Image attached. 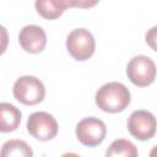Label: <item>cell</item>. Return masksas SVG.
I'll use <instances>...</instances> for the list:
<instances>
[{
  "label": "cell",
  "mask_w": 157,
  "mask_h": 157,
  "mask_svg": "<svg viewBox=\"0 0 157 157\" xmlns=\"http://www.w3.org/2000/svg\"><path fill=\"white\" fill-rule=\"evenodd\" d=\"M96 104L105 113L123 112L130 104L131 96L129 90L120 82H108L96 92Z\"/></svg>",
  "instance_id": "cell-1"
},
{
  "label": "cell",
  "mask_w": 157,
  "mask_h": 157,
  "mask_svg": "<svg viewBox=\"0 0 157 157\" xmlns=\"http://www.w3.org/2000/svg\"><path fill=\"white\" fill-rule=\"evenodd\" d=\"M13 97L25 105H34L40 103L45 96L43 82L31 75L18 77L12 87Z\"/></svg>",
  "instance_id": "cell-2"
},
{
  "label": "cell",
  "mask_w": 157,
  "mask_h": 157,
  "mask_svg": "<svg viewBox=\"0 0 157 157\" xmlns=\"http://www.w3.org/2000/svg\"><path fill=\"white\" fill-rule=\"evenodd\" d=\"M66 49L75 60L85 61L90 59L94 53V37L88 29L76 28L71 31L66 38Z\"/></svg>",
  "instance_id": "cell-3"
},
{
  "label": "cell",
  "mask_w": 157,
  "mask_h": 157,
  "mask_svg": "<svg viewBox=\"0 0 157 157\" xmlns=\"http://www.w3.org/2000/svg\"><path fill=\"white\" fill-rule=\"evenodd\" d=\"M156 64L146 55L134 56L126 66L128 78L137 87H146L151 85L156 78Z\"/></svg>",
  "instance_id": "cell-4"
},
{
  "label": "cell",
  "mask_w": 157,
  "mask_h": 157,
  "mask_svg": "<svg viewBox=\"0 0 157 157\" xmlns=\"http://www.w3.org/2000/svg\"><path fill=\"white\" fill-rule=\"evenodd\" d=\"M59 126L55 118L47 112H34L28 117L27 131L39 141H49L58 134Z\"/></svg>",
  "instance_id": "cell-5"
},
{
  "label": "cell",
  "mask_w": 157,
  "mask_h": 157,
  "mask_svg": "<svg viewBox=\"0 0 157 157\" xmlns=\"http://www.w3.org/2000/svg\"><path fill=\"white\" fill-rule=\"evenodd\" d=\"M128 130L135 139L146 141L155 136L157 131V120L148 110H135L128 119Z\"/></svg>",
  "instance_id": "cell-6"
},
{
  "label": "cell",
  "mask_w": 157,
  "mask_h": 157,
  "mask_svg": "<svg viewBox=\"0 0 157 157\" xmlns=\"http://www.w3.org/2000/svg\"><path fill=\"white\" fill-rule=\"evenodd\" d=\"M107 135L105 124L94 117H87L80 120L76 125V137L77 140L88 147H94L102 144Z\"/></svg>",
  "instance_id": "cell-7"
},
{
  "label": "cell",
  "mask_w": 157,
  "mask_h": 157,
  "mask_svg": "<svg viewBox=\"0 0 157 157\" xmlns=\"http://www.w3.org/2000/svg\"><path fill=\"white\" fill-rule=\"evenodd\" d=\"M18 42L25 52L37 54L44 50L47 45V34L42 27L28 25L20 31Z\"/></svg>",
  "instance_id": "cell-8"
},
{
  "label": "cell",
  "mask_w": 157,
  "mask_h": 157,
  "mask_svg": "<svg viewBox=\"0 0 157 157\" xmlns=\"http://www.w3.org/2000/svg\"><path fill=\"white\" fill-rule=\"evenodd\" d=\"M21 123V112L13 104L1 103L0 104V131L10 132L15 131Z\"/></svg>",
  "instance_id": "cell-9"
},
{
  "label": "cell",
  "mask_w": 157,
  "mask_h": 157,
  "mask_svg": "<svg viewBox=\"0 0 157 157\" xmlns=\"http://www.w3.org/2000/svg\"><path fill=\"white\" fill-rule=\"evenodd\" d=\"M33 151L23 140H9L4 142L1 148V157H31Z\"/></svg>",
  "instance_id": "cell-10"
},
{
  "label": "cell",
  "mask_w": 157,
  "mask_h": 157,
  "mask_svg": "<svg viewBox=\"0 0 157 157\" xmlns=\"http://www.w3.org/2000/svg\"><path fill=\"white\" fill-rule=\"evenodd\" d=\"M137 148L136 146L125 139H118L114 140L109 148L105 152V156L108 157H115V156H124V157H136L137 156Z\"/></svg>",
  "instance_id": "cell-11"
},
{
  "label": "cell",
  "mask_w": 157,
  "mask_h": 157,
  "mask_svg": "<svg viewBox=\"0 0 157 157\" xmlns=\"http://www.w3.org/2000/svg\"><path fill=\"white\" fill-rule=\"evenodd\" d=\"M34 5L37 12L47 20H56L64 13V10H61L54 0H36Z\"/></svg>",
  "instance_id": "cell-12"
},
{
  "label": "cell",
  "mask_w": 157,
  "mask_h": 157,
  "mask_svg": "<svg viewBox=\"0 0 157 157\" xmlns=\"http://www.w3.org/2000/svg\"><path fill=\"white\" fill-rule=\"evenodd\" d=\"M56 5L61 10H66L70 7H77V9H91L98 4L99 0H54Z\"/></svg>",
  "instance_id": "cell-13"
},
{
  "label": "cell",
  "mask_w": 157,
  "mask_h": 157,
  "mask_svg": "<svg viewBox=\"0 0 157 157\" xmlns=\"http://www.w3.org/2000/svg\"><path fill=\"white\" fill-rule=\"evenodd\" d=\"M145 39H146L147 45H148L152 50L157 52V26H153V27H151V28L147 31Z\"/></svg>",
  "instance_id": "cell-14"
},
{
  "label": "cell",
  "mask_w": 157,
  "mask_h": 157,
  "mask_svg": "<svg viewBox=\"0 0 157 157\" xmlns=\"http://www.w3.org/2000/svg\"><path fill=\"white\" fill-rule=\"evenodd\" d=\"M150 156H151V157H156V156H157V145L152 148V151L150 152Z\"/></svg>",
  "instance_id": "cell-15"
}]
</instances>
